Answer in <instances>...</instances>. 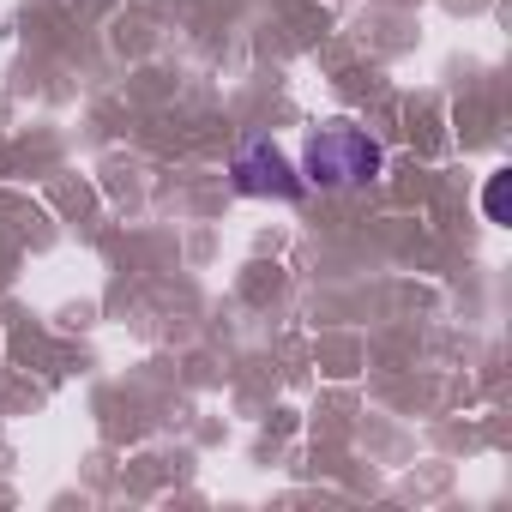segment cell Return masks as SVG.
<instances>
[{"label":"cell","instance_id":"obj_1","mask_svg":"<svg viewBox=\"0 0 512 512\" xmlns=\"http://www.w3.org/2000/svg\"><path fill=\"white\" fill-rule=\"evenodd\" d=\"M386 169V151L350 127V121H326L320 133H308V151H302V181L308 187H368L374 175Z\"/></svg>","mask_w":512,"mask_h":512},{"label":"cell","instance_id":"obj_2","mask_svg":"<svg viewBox=\"0 0 512 512\" xmlns=\"http://www.w3.org/2000/svg\"><path fill=\"white\" fill-rule=\"evenodd\" d=\"M229 175H235V187H241V193H253V199H302V193H308L302 169H296L272 139H260V133L235 145Z\"/></svg>","mask_w":512,"mask_h":512},{"label":"cell","instance_id":"obj_3","mask_svg":"<svg viewBox=\"0 0 512 512\" xmlns=\"http://www.w3.org/2000/svg\"><path fill=\"white\" fill-rule=\"evenodd\" d=\"M506 181H512V175L500 169V175H488V187H482V217H488V223H506Z\"/></svg>","mask_w":512,"mask_h":512}]
</instances>
